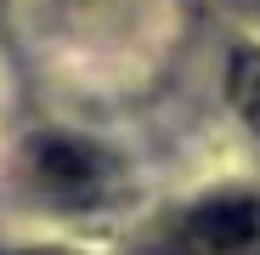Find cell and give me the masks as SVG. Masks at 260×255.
<instances>
[{"label":"cell","mask_w":260,"mask_h":255,"mask_svg":"<svg viewBox=\"0 0 260 255\" xmlns=\"http://www.w3.org/2000/svg\"><path fill=\"white\" fill-rule=\"evenodd\" d=\"M181 255H260V193H215L176 227Z\"/></svg>","instance_id":"6da1fadb"},{"label":"cell","mask_w":260,"mask_h":255,"mask_svg":"<svg viewBox=\"0 0 260 255\" xmlns=\"http://www.w3.org/2000/svg\"><path fill=\"white\" fill-rule=\"evenodd\" d=\"M232 102L238 114L260 131V51H238L232 57Z\"/></svg>","instance_id":"3957f363"},{"label":"cell","mask_w":260,"mask_h":255,"mask_svg":"<svg viewBox=\"0 0 260 255\" xmlns=\"http://www.w3.org/2000/svg\"><path fill=\"white\" fill-rule=\"evenodd\" d=\"M34 176L51 199L62 204H96L108 193V159L91 142H74V136H40L34 142Z\"/></svg>","instance_id":"7a4b0ae2"}]
</instances>
